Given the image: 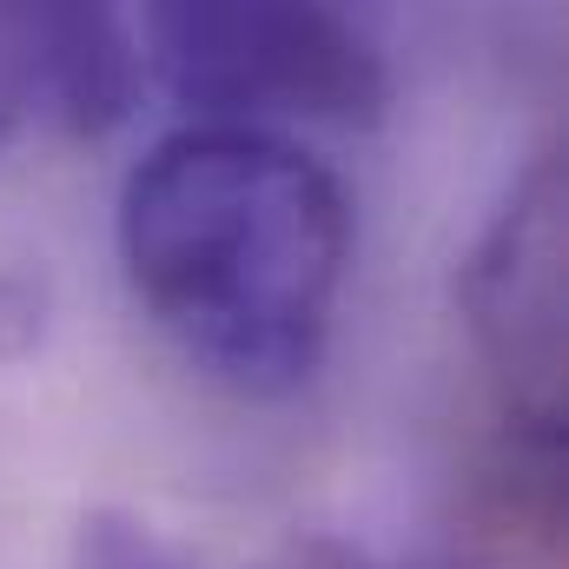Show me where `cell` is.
I'll use <instances>...</instances> for the list:
<instances>
[{
    "label": "cell",
    "mask_w": 569,
    "mask_h": 569,
    "mask_svg": "<svg viewBox=\"0 0 569 569\" xmlns=\"http://www.w3.org/2000/svg\"><path fill=\"white\" fill-rule=\"evenodd\" d=\"M113 239L140 311L212 385L279 398L318 371L351 272V199L291 133H166L120 186Z\"/></svg>",
    "instance_id": "obj_1"
},
{
    "label": "cell",
    "mask_w": 569,
    "mask_h": 569,
    "mask_svg": "<svg viewBox=\"0 0 569 569\" xmlns=\"http://www.w3.org/2000/svg\"><path fill=\"white\" fill-rule=\"evenodd\" d=\"M457 305L517 443L557 470L563 450V152H537L477 232Z\"/></svg>",
    "instance_id": "obj_3"
},
{
    "label": "cell",
    "mask_w": 569,
    "mask_h": 569,
    "mask_svg": "<svg viewBox=\"0 0 569 569\" xmlns=\"http://www.w3.org/2000/svg\"><path fill=\"white\" fill-rule=\"evenodd\" d=\"M133 87L140 47L127 0H0V146L27 113L107 133L127 120Z\"/></svg>",
    "instance_id": "obj_4"
},
{
    "label": "cell",
    "mask_w": 569,
    "mask_h": 569,
    "mask_svg": "<svg viewBox=\"0 0 569 569\" xmlns=\"http://www.w3.org/2000/svg\"><path fill=\"white\" fill-rule=\"evenodd\" d=\"M152 60L199 120H378L391 80L338 0H152Z\"/></svg>",
    "instance_id": "obj_2"
},
{
    "label": "cell",
    "mask_w": 569,
    "mask_h": 569,
    "mask_svg": "<svg viewBox=\"0 0 569 569\" xmlns=\"http://www.w3.org/2000/svg\"><path fill=\"white\" fill-rule=\"evenodd\" d=\"M140 569H146V563H140Z\"/></svg>",
    "instance_id": "obj_5"
}]
</instances>
